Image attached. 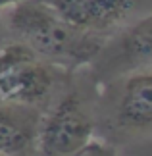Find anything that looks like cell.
Segmentation results:
<instances>
[{"mask_svg": "<svg viewBox=\"0 0 152 156\" xmlns=\"http://www.w3.org/2000/svg\"><path fill=\"white\" fill-rule=\"evenodd\" d=\"M144 68H152V12L135 17L108 35L100 52L87 66L96 85Z\"/></svg>", "mask_w": 152, "mask_h": 156, "instance_id": "5", "label": "cell"}, {"mask_svg": "<svg viewBox=\"0 0 152 156\" xmlns=\"http://www.w3.org/2000/svg\"><path fill=\"white\" fill-rule=\"evenodd\" d=\"M94 135L112 147L152 135V68L127 71L98 85Z\"/></svg>", "mask_w": 152, "mask_h": 156, "instance_id": "2", "label": "cell"}, {"mask_svg": "<svg viewBox=\"0 0 152 156\" xmlns=\"http://www.w3.org/2000/svg\"><path fill=\"white\" fill-rule=\"evenodd\" d=\"M16 2H21V0H0V10H2V8H8V6L16 4Z\"/></svg>", "mask_w": 152, "mask_h": 156, "instance_id": "9", "label": "cell"}, {"mask_svg": "<svg viewBox=\"0 0 152 156\" xmlns=\"http://www.w3.org/2000/svg\"><path fill=\"white\" fill-rule=\"evenodd\" d=\"M68 21L112 35L125 23L152 12V0H44Z\"/></svg>", "mask_w": 152, "mask_h": 156, "instance_id": "6", "label": "cell"}, {"mask_svg": "<svg viewBox=\"0 0 152 156\" xmlns=\"http://www.w3.org/2000/svg\"><path fill=\"white\" fill-rule=\"evenodd\" d=\"M0 21L8 39L19 41L54 66L75 71L90 66L108 35L68 21L44 0H21L8 6Z\"/></svg>", "mask_w": 152, "mask_h": 156, "instance_id": "1", "label": "cell"}, {"mask_svg": "<svg viewBox=\"0 0 152 156\" xmlns=\"http://www.w3.org/2000/svg\"><path fill=\"white\" fill-rule=\"evenodd\" d=\"M42 112L0 100V154L35 156Z\"/></svg>", "mask_w": 152, "mask_h": 156, "instance_id": "7", "label": "cell"}, {"mask_svg": "<svg viewBox=\"0 0 152 156\" xmlns=\"http://www.w3.org/2000/svg\"><path fill=\"white\" fill-rule=\"evenodd\" d=\"M98 85L89 69L71 73L68 85L42 112L35 156H77L94 139V104Z\"/></svg>", "mask_w": 152, "mask_h": 156, "instance_id": "3", "label": "cell"}, {"mask_svg": "<svg viewBox=\"0 0 152 156\" xmlns=\"http://www.w3.org/2000/svg\"><path fill=\"white\" fill-rule=\"evenodd\" d=\"M8 41V35H6V31H4V25H2V21H0V44L2 43H6Z\"/></svg>", "mask_w": 152, "mask_h": 156, "instance_id": "10", "label": "cell"}, {"mask_svg": "<svg viewBox=\"0 0 152 156\" xmlns=\"http://www.w3.org/2000/svg\"><path fill=\"white\" fill-rule=\"evenodd\" d=\"M77 156H118V152H115V148L112 145H108L104 141L90 139L87 145L81 148V152Z\"/></svg>", "mask_w": 152, "mask_h": 156, "instance_id": "8", "label": "cell"}, {"mask_svg": "<svg viewBox=\"0 0 152 156\" xmlns=\"http://www.w3.org/2000/svg\"><path fill=\"white\" fill-rule=\"evenodd\" d=\"M73 71L37 56L23 43L8 39L0 44V100L44 112L68 85Z\"/></svg>", "mask_w": 152, "mask_h": 156, "instance_id": "4", "label": "cell"}, {"mask_svg": "<svg viewBox=\"0 0 152 156\" xmlns=\"http://www.w3.org/2000/svg\"><path fill=\"white\" fill-rule=\"evenodd\" d=\"M0 156H6V154H0Z\"/></svg>", "mask_w": 152, "mask_h": 156, "instance_id": "11", "label": "cell"}]
</instances>
